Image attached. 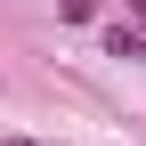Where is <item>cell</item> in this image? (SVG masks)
Segmentation results:
<instances>
[{
  "label": "cell",
  "instance_id": "6da1fadb",
  "mask_svg": "<svg viewBox=\"0 0 146 146\" xmlns=\"http://www.w3.org/2000/svg\"><path fill=\"white\" fill-rule=\"evenodd\" d=\"M106 57H146V33L138 25H114V33H106Z\"/></svg>",
  "mask_w": 146,
  "mask_h": 146
},
{
  "label": "cell",
  "instance_id": "7a4b0ae2",
  "mask_svg": "<svg viewBox=\"0 0 146 146\" xmlns=\"http://www.w3.org/2000/svg\"><path fill=\"white\" fill-rule=\"evenodd\" d=\"M130 8H138V16H146V0H130Z\"/></svg>",
  "mask_w": 146,
  "mask_h": 146
},
{
  "label": "cell",
  "instance_id": "3957f363",
  "mask_svg": "<svg viewBox=\"0 0 146 146\" xmlns=\"http://www.w3.org/2000/svg\"><path fill=\"white\" fill-rule=\"evenodd\" d=\"M8 146H33V138H8Z\"/></svg>",
  "mask_w": 146,
  "mask_h": 146
}]
</instances>
